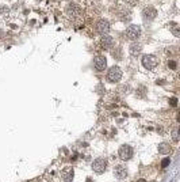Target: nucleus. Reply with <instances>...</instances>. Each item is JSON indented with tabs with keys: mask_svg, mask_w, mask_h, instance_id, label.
Returning a JSON list of instances; mask_svg holds the SVG:
<instances>
[{
	"mask_svg": "<svg viewBox=\"0 0 180 182\" xmlns=\"http://www.w3.org/2000/svg\"><path fill=\"white\" fill-rule=\"evenodd\" d=\"M142 65H144L145 69H149V71H153L157 68L158 65V60L157 57H154L152 54H145L142 57Z\"/></svg>",
	"mask_w": 180,
	"mask_h": 182,
	"instance_id": "obj_1",
	"label": "nucleus"
},
{
	"mask_svg": "<svg viewBox=\"0 0 180 182\" xmlns=\"http://www.w3.org/2000/svg\"><path fill=\"white\" fill-rule=\"evenodd\" d=\"M126 38L130 39V41H135V39H138L140 38V35H141V27L137 25H130L126 29Z\"/></svg>",
	"mask_w": 180,
	"mask_h": 182,
	"instance_id": "obj_2",
	"label": "nucleus"
},
{
	"mask_svg": "<svg viewBox=\"0 0 180 182\" xmlns=\"http://www.w3.org/2000/svg\"><path fill=\"white\" fill-rule=\"evenodd\" d=\"M121 79H122V71H121V68L118 67L110 68L108 72H107V80L110 83H116Z\"/></svg>",
	"mask_w": 180,
	"mask_h": 182,
	"instance_id": "obj_3",
	"label": "nucleus"
},
{
	"mask_svg": "<svg viewBox=\"0 0 180 182\" xmlns=\"http://www.w3.org/2000/svg\"><path fill=\"white\" fill-rule=\"evenodd\" d=\"M107 169V160L104 158H98L92 162V170L98 174H103Z\"/></svg>",
	"mask_w": 180,
	"mask_h": 182,
	"instance_id": "obj_4",
	"label": "nucleus"
},
{
	"mask_svg": "<svg viewBox=\"0 0 180 182\" xmlns=\"http://www.w3.org/2000/svg\"><path fill=\"white\" fill-rule=\"evenodd\" d=\"M133 153H134L133 147H132V145H127V144H123L122 147L119 148V151H118V155H119V158H121L122 160L132 159Z\"/></svg>",
	"mask_w": 180,
	"mask_h": 182,
	"instance_id": "obj_5",
	"label": "nucleus"
},
{
	"mask_svg": "<svg viewBox=\"0 0 180 182\" xmlns=\"http://www.w3.org/2000/svg\"><path fill=\"white\" fill-rule=\"evenodd\" d=\"M65 12H67L68 16H71V18H76V16H80L81 14V7L76 3H69L65 8Z\"/></svg>",
	"mask_w": 180,
	"mask_h": 182,
	"instance_id": "obj_6",
	"label": "nucleus"
},
{
	"mask_svg": "<svg viewBox=\"0 0 180 182\" xmlns=\"http://www.w3.org/2000/svg\"><path fill=\"white\" fill-rule=\"evenodd\" d=\"M93 65H95V69L102 72V71H104L107 67V58L104 57V56H96L95 60H93Z\"/></svg>",
	"mask_w": 180,
	"mask_h": 182,
	"instance_id": "obj_7",
	"label": "nucleus"
},
{
	"mask_svg": "<svg viewBox=\"0 0 180 182\" xmlns=\"http://www.w3.org/2000/svg\"><path fill=\"white\" fill-rule=\"evenodd\" d=\"M96 31L99 34L104 35V34H108L110 31V23L107 19H100L99 22L96 23Z\"/></svg>",
	"mask_w": 180,
	"mask_h": 182,
	"instance_id": "obj_8",
	"label": "nucleus"
},
{
	"mask_svg": "<svg viewBox=\"0 0 180 182\" xmlns=\"http://www.w3.org/2000/svg\"><path fill=\"white\" fill-rule=\"evenodd\" d=\"M100 45H102L103 49H111L114 46V38L108 34L102 35V39H100Z\"/></svg>",
	"mask_w": 180,
	"mask_h": 182,
	"instance_id": "obj_9",
	"label": "nucleus"
},
{
	"mask_svg": "<svg viewBox=\"0 0 180 182\" xmlns=\"http://www.w3.org/2000/svg\"><path fill=\"white\" fill-rule=\"evenodd\" d=\"M114 175L118 179H125L127 177V169L122 164H118V166L114 167Z\"/></svg>",
	"mask_w": 180,
	"mask_h": 182,
	"instance_id": "obj_10",
	"label": "nucleus"
},
{
	"mask_svg": "<svg viewBox=\"0 0 180 182\" xmlns=\"http://www.w3.org/2000/svg\"><path fill=\"white\" fill-rule=\"evenodd\" d=\"M142 15H144V18H145L146 20H153L154 18L157 16V10H156L154 7L149 6V7H146V8L144 10Z\"/></svg>",
	"mask_w": 180,
	"mask_h": 182,
	"instance_id": "obj_11",
	"label": "nucleus"
},
{
	"mask_svg": "<svg viewBox=\"0 0 180 182\" xmlns=\"http://www.w3.org/2000/svg\"><path fill=\"white\" fill-rule=\"evenodd\" d=\"M73 175H74V171L72 167H65L61 171V177L65 182H72L73 181Z\"/></svg>",
	"mask_w": 180,
	"mask_h": 182,
	"instance_id": "obj_12",
	"label": "nucleus"
},
{
	"mask_svg": "<svg viewBox=\"0 0 180 182\" xmlns=\"http://www.w3.org/2000/svg\"><path fill=\"white\" fill-rule=\"evenodd\" d=\"M141 45L137 44V42H133L132 45H130V48H129V52H130V54L132 56H137V54L141 53Z\"/></svg>",
	"mask_w": 180,
	"mask_h": 182,
	"instance_id": "obj_13",
	"label": "nucleus"
},
{
	"mask_svg": "<svg viewBox=\"0 0 180 182\" xmlns=\"http://www.w3.org/2000/svg\"><path fill=\"white\" fill-rule=\"evenodd\" d=\"M168 27H169V29H171V31L173 33V35H175V37H179V35H180V29H179L180 26H177V23H175V22H171L169 25H168Z\"/></svg>",
	"mask_w": 180,
	"mask_h": 182,
	"instance_id": "obj_14",
	"label": "nucleus"
},
{
	"mask_svg": "<svg viewBox=\"0 0 180 182\" xmlns=\"http://www.w3.org/2000/svg\"><path fill=\"white\" fill-rule=\"evenodd\" d=\"M158 152L160 153H169V151H171V147L168 145L167 143H161V144H158Z\"/></svg>",
	"mask_w": 180,
	"mask_h": 182,
	"instance_id": "obj_15",
	"label": "nucleus"
},
{
	"mask_svg": "<svg viewBox=\"0 0 180 182\" xmlns=\"http://www.w3.org/2000/svg\"><path fill=\"white\" fill-rule=\"evenodd\" d=\"M10 14V8L7 6H0V16H7Z\"/></svg>",
	"mask_w": 180,
	"mask_h": 182,
	"instance_id": "obj_16",
	"label": "nucleus"
},
{
	"mask_svg": "<svg viewBox=\"0 0 180 182\" xmlns=\"http://www.w3.org/2000/svg\"><path fill=\"white\" fill-rule=\"evenodd\" d=\"M172 140H173L175 143H177V141H179V131H177V128L172 129Z\"/></svg>",
	"mask_w": 180,
	"mask_h": 182,
	"instance_id": "obj_17",
	"label": "nucleus"
},
{
	"mask_svg": "<svg viewBox=\"0 0 180 182\" xmlns=\"http://www.w3.org/2000/svg\"><path fill=\"white\" fill-rule=\"evenodd\" d=\"M168 68H171V69H176V68H177L176 61H173V60H169V61H168Z\"/></svg>",
	"mask_w": 180,
	"mask_h": 182,
	"instance_id": "obj_18",
	"label": "nucleus"
},
{
	"mask_svg": "<svg viewBox=\"0 0 180 182\" xmlns=\"http://www.w3.org/2000/svg\"><path fill=\"white\" fill-rule=\"evenodd\" d=\"M123 1H125L126 4H129V6H135L140 0H123Z\"/></svg>",
	"mask_w": 180,
	"mask_h": 182,
	"instance_id": "obj_19",
	"label": "nucleus"
},
{
	"mask_svg": "<svg viewBox=\"0 0 180 182\" xmlns=\"http://www.w3.org/2000/svg\"><path fill=\"white\" fill-rule=\"evenodd\" d=\"M169 163H171V159H169V158H165V159L161 162V167H167Z\"/></svg>",
	"mask_w": 180,
	"mask_h": 182,
	"instance_id": "obj_20",
	"label": "nucleus"
},
{
	"mask_svg": "<svg viewBox=\"0 0 180 182\" xmlns=\"http://www.w3.org/2000/svg\"><path fill=\"white\" fill-rule=\"evenodd\" d=\"M169 103H171L172 106H176V105H177V99H176V98H171V99H169Z\"/></svg>",
	"mask_w": 180,
	"mask_h": 182,
	"instance_id": "obj_21",
	"label": "nucleus"
}]
</instances>
